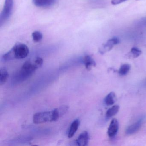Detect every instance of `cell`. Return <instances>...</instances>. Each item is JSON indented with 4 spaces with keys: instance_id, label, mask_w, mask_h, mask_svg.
<instances>
[{
    "instance_id": "6da1fadb",
    "label": "cell",
    "mask_w": 146,
    "mask_h": 146,
    "mask_svg": "<svg viewBox=\"0 0 146 146\" xmlns=\"http://www.w3.org/2000/svg\"><path fill=\"white\" fill-rule=\"evenodd\" d=\"M68 109V106H63L50 111L37 113L33 116V122L35 124H39L46 122L56 121L64 115Z\"/></svg>"
},
{
    "instance_id": "ac0fdd59",
    "label": "cell",
    "mask_w": 146,
    "mask_h": 146,
    "mask_svg": "<svg viewBox=\"0 0 146 146\" xmlns=\"http://www.w3.org/2000/svg\"><path fill=\"white\" fill-rule=\"evenodd\" d=\"M126 1L127 0H111V3L113 5H117L121 4Z\"/></svg>"
},
{
    "instance_id": "5b68a950",
    "label": "cell",
    "mask_w": 146,
    "mask_h": 146,
    "mask_svg": "<svg viewBox=\"0 0 146 146\" xmlns=\"http://www.w3.org/2000/svg\"><path fill=\"white\" fill-rule=\"evenodd\" d=\"M119 42V39L116 37L110 39L100 48L99 49V52L101 54H103L109 52L112 49L114 46L118 44Z\"/></svg>"
},
{
    "instance_id": "9c48e42d",
    "label": "cell",
    "mask_w": 146,
    "mask_h": 146,
    "mask_svg": "<svg viewBox=\"0 0 146 146\" xmlns=\"http://www.w3.org/2000/svg\"><path fill=\"white\" fill-rule=\"evenodd\" d=\"M56 0H32L33 4L37 7H50L55 4Z\"/></svg>"
},
{
    "instance_id": "7a4b0ae2",
    "label": "cell",
    "mask_w": 146,
    "mask_h": 146,
    "mask_svg": "<svg viewBox=\"0 0 146 146\" xmlns=\"http://www.w3.org/2000/svg\"><path fill=\"white\" fill-rule=\"evenodd\" d=\"M43 63V59L40 57L26 61L21 67L19 73L17 74V77L16 78L19 81H25L30 77L37 69L40 68Z\"/></svg>"
},
{
    "instance_id": "2e32d148",
    "label": "cell",
    "mask_w": 146,
    "mask_h": 146,
    "mask_svg": "<svg viewBox=\"0 0 146 146\" xmlns=\"http://www.w3.org/2000/svg\"><path fill=\"white\" fill-rule=\"evenodd\" d=\"M141 53V51L137 48H132L130 52L128 54V57L129 58H135L140 56Z\"/></svg>"
},
{
    "instance_id": "8992f818",
    "label": "cell",
    "mask_w": 146,
    "mask_h": 146,
    "mask_svg": "<svg viewBox=\"0 0 146 146\" xmlns=\"http://www.w3.org/2000/svg\"><path fill=\"white\" fill-rule=\"evenodd\" d=\"M119 129V123L116 119H113L110 123L107 133L110 137H114L116 135Z\"/></svg>"
},
{
    "instance_id": "9a60e30c",
    "label": "cell",
    "mask_w": 146,
    "mask_h": 146,
    "mask_svg": "<svg viewBox=\"0 0 146 146\" xmlns=\"http://www.w3.org/2000/svg\"><path fill=\"white\" fill-rule=\"evenodd\" d=\"M131 69V66L129 64H124L120 66L119 70V73L122 76H125L128 74Z\"/></svg>"
},
{
    "instance_id": "5bb4252c",
    "label": "cell",
    "mask_w": 146,
    "mask_h": 146,
    "mask_svg": "<svg viewBox=\"0 0 146 146\" xmlns=\"http://www.w3.org/2000/svg\"><path fill=\"white\" fill-rule=\"evenodd\" d=\"M119 110V106L118 105H114L109 108L106 113V117L107 118L111 117L117 113Z\"/></svg>"
},
{
    "instance_id": "e0dca14e",
    "label": "cell",
    "mask_w": 146,
    "mask_h": 146,
    "mask_svg": "<svg viewBox=\"0 0 146 146\" xmlns=\"http://www.w3.org/2000/svg\"><path fill=\"white\" fill-rule=\"evenodd\" d=\"M33 40L35 42H39L42 38V34L40 31H35L32 34Z\"/></svg>"
},
{
    "instance_id": "8fae6325",
    "label": "cell",
    "mask_w": 146,
    "mask_h": 146,
    "mask_svg": "<svg viewBox=\"0 0 146 146\" xmlns=\"http://www.w3.org/2000/svg\"><path fill=\"white\" fill-rule=\"evenodd\" d=\"M80 124L79 119H76L74 120L71 125L70 127L68 132V137L69 138H71L76 132Z\"/></svg>"
},
{
    "instance_id": "3957f363",
    "label": "cell",
    "mask_w": 146,
    "mask_h": 146,
    "mask_svg": "<svg viewBox=\"0 0 146 146\" xmlns=\"http://www.w3.org/2000/svg\"><path fill=\"white\" fill-rule=\"evenodd\" d=\"M29 50L26 45L17 42L10 51L3 55V59L5 61L23 59L29 55Z\"/></svg>"
},
{
    "instance_id": "4fadbf2b",
    "label": "cell",
    "mask_w": 146,
    "mask_h": 146,
    "mask_svg": "<svg viewBox=\"0 0 146 146\" xmlns=\"http://www.w3.org/2000/svg\"><path fill=\"white\" fill-rule=\"evenodd\" d=\"M9 75L7 70L5 68H2L0 70V84L2 85L7 81Z\"/></svg>"
},
{
    "instance_id": "277c9868",
    "label": "cell",
    "mask_w": 146,
    "mask_h": 146,
    "mask_svg": "<svg viewBox=\"0 0 146 146\" xmlns=\"http://www.w3.org/2000/svg\"><path fill=\"white\" fill-rule=\"evenodd\" d=\"M13 0H5L4 7L0 15V26L3 25L10 18L13 12Z\"/></svg>"
},
{
    "instance_id": "ba28073f",
    "label": "cell",
    "mask_w": 146,
    "mask_h": 146,
    "mask_svg": "<svg viewBox=\"0 0 146 146\" xmlns=\"http://www.w3.org/2000/svg\"><path fill=\"white\" fill-rule=\"evenodd\" d=\"M142 122L143 119H141L137 122L129 126L125 131L126 134L129 135H132L137 132L141 127Z\"/></svg>"
},
{
    "instance_id": "30bf717a",
    "label": "cell",
    "mask_w": 146,
    "mask_h": 146,
    "mask_svg": "<svg viewBox=\"0 0 146 146\" xmlns=\"http://www.w3.org/2000/svg\"><path fill=\"white\" fill-rule=\"evenodd\" d=\"M83 63L85 68L88 71L90 70L92 67H95L96 66L95 61L90 55H88L84 56L83 59Z\"/></svg>"
},
{
    "instance_id": "7c38bea8",
    "label": "cell",
    "mask_w": 146,
    "mask_h": 146,
    "mask_svg": "<svg viewBox=\"0 0 146 146\" xmlns=\"http://www.w3.org/2000/svg\"><path fill=\"white\" fill-rule=\"evenodd\" d=\"M116 94L113 92H110L105 97L104 101L107 106L113 105L116 101Z\"/></svg>"
},
{
    "instance_id": "52a82bcc",
    "label": "cell",
    "mask_w": 146,
    "mask_h": 146,
    "mask_svg": "<svg viewBox=\"0 0 146 146\" xmlns=\"http://www.w3.org/2000/svg\"><path fill=\"white\" fill-rule=\"evenodd\" d=\"M89 135L88 131H84L82 132L76 140V143L78 146H87L89 141Z\"/></svg>"
}]
</instances>
